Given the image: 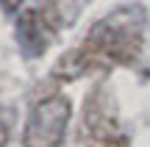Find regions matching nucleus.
Segmentation results:
<instances>
[{
	"label": "nucleus",
	"mask_w": 150,
	"mask_h": 147,
	"mask_svg": "<svg viewBox=\"0 0 150 147\" xmlns=\"http://www.w3.org/2000/svg\"><path fill=\"white\" fill-rule=\"evenodd\" d=\"M70 114L72 106L64 94H53L36 103L25 125V147H61Z\"/></svg>",
	"instance_id": "nucleus-1"
},
{
	"label": "nucleus",
	"mask_w": 150,
	"mask_h": 147,
	"mask_svg": "<svg viewBox=\"0 0 150 147\" xmlns=\"http://www.w3.org/2000/svg\"><path fill=\"white\" fill-rule=\"evenodd\" d=\"M6 144V128H3V122H0V147Z\"/></svg>",
	"instance_id": "nucleus-2"
}]
</instances>
